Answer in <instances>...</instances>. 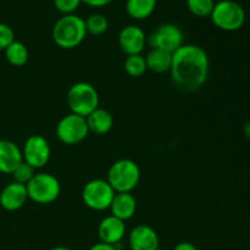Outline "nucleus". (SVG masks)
Instances as JSON below:
<instances>
[{
	"instance_id": "obj_7",
	"label": "nucleus",
	"mask_w": 250,
	"mask_h": 250,
	"mask_svg": "<svg viewBox=\"0 0 250 250\" xmlns=\"http://www.w3.org/2000/svg\"><path fill=\"white\" fill-rule=\"evenodd\" d=\"M115 190L106 180H92L83 187L82 200L84 205L94 211L109 209L115 197Z\"/></svg>"
},
{
	"instance_id": "obj_8",
	"label": "nucleus",
	"mask_w": 250,
	"mask_h": 250,
	"mask_svg": "<svg viewBox=\"0 0 250 250\" xmlns=\"http://www.w3.org/2000/svg\"><path fill=\"white\" fill-rule=\"evenodd\" d=\"M88 129L85 117L70 112L63 116L56 125V136L61 143L66 146H76L87 138Z\"/></svg>"
},
{
	"instance_id": "obj_30",
	"label": "nucleus",
	"mask_w": 250,
	"mask_h": 250,
	"mask_svg": "<svg viewBox=\"0 0 250 250\" xmlns=\"http://www.w3.org/2000/svg\"><path fill=\"white\" fill-rule=\"evenodd\" d=\"M243 131H244V134H246L247 138L250 139V120L246 122V125H244V127H243Z\"/></svg>"
},
{
	"instance_id": "obj_4",
	"label": "nucleus",
	"mask_w": 250,
	"mask_h": 250,
	"mask_svg": "<svg viewBox=\"0 0 250 250\" xmlns=\"http://www.w3.org/2000/svg\"><path fill=\"white\" fill-rule=\"evenodd\" d=\"M66 102L72 114L87 117L99 107V94L90 83L77 82L68 89Z\"/></svg>"
},
{
	"instance_id": "obj_26",
	"label": "nucleus",
	"mask_w": 250,
	"mask_h": 250,
	"mask_svg": "<svg viewBox=\"0 0 250 250\" xmlns=\"http://www.w3.org/2000/svg\"><path fill=\"white\" fill-rule=\"evenodd\" d=\"M15 41V33L11 27L0 22V51H4Z\"/></svg>"
},
{
	"instance_id": "obj_15",
	"label": "nucleus",
	"mask_w": 250,
	"mask_h": 250,
	"mask_svg": "<svg viewBox=\"0 0 250 250\" xmlns=\"http://www.w3.org/2000/svg\"><path fill=\"white\" fill-rule=\"evenodd\" d=\"M23 161L22 150L11 141L0 139V172L11 175L12 171Z\"/></svg>"
},
{
	"instance_id": "obj_10",
	"label": "nucleus",
	"mask_w": 250,
	"mask_h": 250,
	"mask_svg": "<svg viewBox=\"0 0 250 250\" xmlns=\"http://www.w3.org/2000/svg\"><path fill=\"white\" fill-rule=\"evenodd\" d=\"M22 150L24 163L31 165L34 170L43 168L49 163L51 156V148L46 138L41 134H32L26 139Z\"/></svg>"
},
{
	"instance_id": "obj_21",
	"label": "nucleus",
	"mask_w": 250,
	"mask_h": 250,
	"mask_svg": "<svg viewBox=\"0 0 250 250\" xmlns=\"http://www.w3.org/2000/svg\"><path fill=\"white\" fill-rule=\"evenodd\" d=\"M125 71L128 76L133 78L142 77L144 73L148 71L146 67V58L142 54H137V55H128L125 60Z\"/></svg>"
},
{
	"instance_id": "obj_9",
	"label": "nucleus",
	"mask_w": 250,
	"mask_h": 250,
	"mask_svg": "<svg viewBox=\"0 0 250 250\" xmlns=\"http://www.w3.org/2000/svg\"><path fill=\"white\" fill-rule=\"evenodd\" d=\"M146 43L151 49H160L173 54L183 45V33L178 26L173 23H163L146 37Z\"/></svg>"
},
{
	"instance_id": "obj_1",
	"label": "nucleus",
	"mask_w": 250,
	"mask_h": 250,
	"mask_svg": "<svg viewBox=\"0 0 250 250\" xmlns=\"http://www.w3.org/2000/svg\"><path fill=\"white\" fill-rule=\"evenodd\" d=\"M207 51L195 44H183L172 54L170 75L173 84L185 92L200 89L209 77Z\"/></svg>"
},
{
	"instance_id": "obj_20",
	"label": "nucleus",
	"mask_w": 250,
	"mask_h": 250,
	"mask_svg": "<svg viewBox=\"0 0 250 250\" xmlns=\"http://www.w3.org/2000/svg\"><path fill=\"white\" fill-rule=\"evenodd\" d=\"M5 58L7 62L16 67L26 65L29 59V53L27 46L19 41H14L6 49L4 50Z\"/></svg>"
},
{
	"instance_id": "obj_24",
	"label": "nucleus",
	"mask_w": 250,
	"mask_h": 250,
	"mask_svg": "<svg viewBox=\"0 0 250 250\" xmlns=\"http://www.w3.org/2000/svg\"><path fill=\"white\" fill-rule=\"evenodd\" d=\"M11 175L12 177H14L15 182L26 186L27 183L33 178V176L36 175V170H34L31 165H28L27 163L22 161V163L12 171Z\"/></svg>"
},
{
	"instance_id": "obj_23",
	"label": "nucleus",
	"mask_w": 250,
	"mask_h": 250,
	"mask_svg": "<svg viewBox=\"0 0 250 250\" xmlns=\"http://www.w3.org/2000/svg\"><path fill=\"white\" fill-rule=\"evenodd\" d=\"M215 6V0H187V7L197 17H210Z\"/></svg>"
},
{
	"instance_id": "obj_32",
	"label": "nucleus",
	"mask_w": 250,
	"mask_h": 250,
	"mask_svg": "<svg viewBox=\"0 0 250 250\" xmlns=\"http://www.w3.org/2000/svg\"><path fill=\"white\" fill-rule=\"evenodd\" d=\"M158 250H167V249H163V248H159Z\"/></svg>"
},
{
	"instance_id": "obj_25",
	"label": "nucleus",
	"mask_w": 250,
	"mask_h": 250,
	"mask_svg": "<svg viewBox=\"0 0 250 250\" xmlns=\"http://www.w3.org/2000/svg\"><path fill=\"white\" fill-rule=\"evenodd\" d=\"M81 4L82 0H54V6L62 15L75 14Z\"/></svg>"
},
{
	"instance_id": "obj_29",
	"label": "nucleus",
	"mask_w": 250,
	"mask_h": 250,
	"mask_svg": "<svg viewBox=\"0 0 250 250\" xmlns=\"http://www.w3.org/2000/svg\"><path fill=\"white\" fill-rule=\"evenodd\" d=\"M89 250H117L115 246H110V244H105L99 242V243H95L94 246H92Z\"/></svg>"
},
{
	"instance_id": "obj_13",
	"label": "nucleus",
	"mask_w": 250,
	"mask_h": 250,
	"mask_svg": "<svg viewBox=\"0 0 250 250\" xmlns=\"http://www.w3.org/2000/svg\"><path fill=\"white\" fill-rule=\"evenodd\" d=\"M126 234L125 221L109 215L100 221L98 226V236L102 243L116 247Z\"/></svg>"
},
{
	"instance_id": "obj_3",
	"label": "nucleus",
	"mask_w": 250,
	"mask_h": 250,
	"mask_svg": "<svg viewBox=\"0 0 250 250\" xmlns=\"http://www.w3.org/2000/svg\"><path fill=\"white\" fill-rule=\"evenodd\" d=\"M106 181L115 193H131L141 181V168L131 159H121L110 166Z\"/></svg>"
},
{
	"instance_id": "obj_17",
	"label": "nucleus",
	"mask_w": 250,
	"mask_h": 250,
	"mask_svg": "<svg viewBox=\"0 0 250 250\" xmlns=\"http://www.w3.org/2000/svg\"><path fill=\"white\" fill-rule=\"evenodd\" d=\"M85 121H87L89 132L98 134V136L109 133L111 131L112 126H114V117H112V115L110 114V111L102 109V107H98L92 114L88 115L85 117Z\"/></svg>"
},
{
	"instance_id": "obj_18",
	"label": "nucleus",
	"mask_w": 250,
	"mask_h": 250,
	"mask_svg": "<svg viewBox=\"0 0 250 250\" xmlns=\"http://www.w3.org/2000/svg\"><path fill=\"white\" fill-rule=\"evenodd\" d=\"M146 62L148 70L155 73L170 72L171 63H172V54L160 49H151L146 56Z\"/></svg>"
},
{
	"instance_id": "obj_19",
	"label": "nucleus",
	"mask_w": 250,
	"mask_h": 250,
	"mask_svg": "<svg viewBox=\"0 0 250 250\" xmlns=\"http://www.w3.org/2000/svg\"><path fill=\"white\" fill-rule=\"evenodd\" d=\"M158 0H127L126 11L134 20H146L155 11Z\"/></svg>"
},
{
	"instance_id": "obj_27",
	"label": "nucleus",
	"mask_w": 250,
	"mask_h": 250,
	"mask_svg": "<svg viewBox=\"0 0 250 250\" xmlns=\"http://www.w3.org/2000/svg\"><path fill=\"white\" fill-rule=\"evenodd\" d=\"M112 0H82V2H84L85 5L92 7H103L106 6L111 2Z\"/></svg>"
},
{
	"instance_id": "obj_2",
	"label": "nucleus",
	"mask_w": 250,
	"mask_h": 250,
	"mask_svg": "<svg viewBox=\"0 0 250 250\" xmlns=\"http://www.w3.org/2000/svg\"><path fill=\"white\" fill-rule=\"evenodd\" d=\"M87 34L84 20L76 14L62 15L55 22L51 31L54 43L59 48L67 50L77 48L84 41Z\"/></svg>"
},
{
	"instance_id": "obj_14",
	"label": "nucleus",
	"mask_w": 250,
	"mask_h": 250,
	"mask_svg": "<svg viewBox=\"0 0 250 250\" xmlns=\"http://www.w3.org/2000/svg\"><path fill=\"white\" fill-rule=\"evenodd\" d=\"M28 195L24 185L11 182L2 188L0 192V205L6 211H16L26 204Z\"/></svg>"
},
{
	"instance_id": "obj_5",
	"label": "nucleus",
	"mask_w": 250,
	"mask_h": 250,
	"mask_svg": "<svg viewBox=\"0 0 250 250\" xmlns=\"http://www.w3.org/2000/svg\"><path fill=\"white\" fill-rule=\"evenodd\" d=\"M210 19L212 23L221 31L234 32L242 28L246 22V11L237 1L221 0L215 2Z\"/></svg>"
},
{
	"instance_id": "obj_12",
	"label": "nucleus",
	"mask_w": 250,
	"mask_h": 250,
	"mask_svg": "<svg viewBox=\"0 0 250 250\" xmlns=\"http://www.w3.org/2000/svg\"><path fill=\"white\" fill-rule=\"evenodd\" d=\"M131 250H158L160 241L155 229L148 225H138L128 234Z\"/></svg>"
},
{
	"instance_id": "obj_16",
	"label": "nucleus",
	"mask_w": 250,
	"mask_h": 250,
	"mask_svg": "<svg viewBox=\"0 0 250 250\" xmlns=\"http://www.w3.org/2000/svg\"><path fill=\"white\" fill-rule=\"evenodd\" d=\"M109 209L112 216L126 222L136 214L137 200L131 193H116Z\"/></svg>"
},
{
	"instance_id": "obj_31",
	"label": "nucleus",
	"mask_w": 250,
	"mask_h": 250,
	"mask_svg": "<svg viewBox=\"0 0 250 250\" xmlns=\"http://www.w3.org/2000/svg\"><path fill=\"white\" fill-rule=\"evenodd\" d=\"M51 250H71V249L66 248V247H55V248H53Z\"/></svg>"
},
{
	"instance_id": "obj_22",
	"label": "nucleus",
	"mask_w": 250,
	"mask_h": 250,
	"mask_svg": "<svg viewBox=\"0 0 250 250\" xmlns=\"http://www.w3.org/2000/svg\"><path fill=\"white\" fill-rule=\"evenodd\" d=\"M84 22L87 33L92 34V36H102L109 28V21L102 14L90 15L87 20H84Z\"/></svg>"
},
{
	"instance_id": "obj_6",
	"label": "nucleus",
	"mask_w": 250,
	"mask_h": 250,
	"mask_svg": "<svg viewBox=\"0 0 250 250\" xmlns=\"http://www.w3.org/2000/svg\"><path fill=\"white\" fill-rule=\"evenodd\" d=\"M27 195L32 202L41 205L51 204L61 193V185L58 178L48 172H39L26 185Z\"/></svg>"
},
{
	"instance_id": "obj_11",
	"label": "nucleus",
	"mask_w": 250,
	"mask_h": 250,
	"mask_svg": "<svg viewBox=\"0 0 250 250\" xmlns=\"http://www.w3.org/2000/svg\"><path fill=\"white\" fill-rule=\"evenodd\" d=\"M119 45L127 56L142 54L146 45V33L141 27L128 24L120 31Z\"/></svg>"
},
{
	"instance_id": "obj_28",
	"label": "nucleus",
	"mask_w": 250,
	"mask_h": 250,
	"mask_svg": "<svg viewBox=\"0 0 250 250\" xmlns=\"http://www.w3.org/2000/svg\"><path fill=\"white\" fill-rule=\"evenodd\" d=\"M172 250H198V248L189 242H181V243L176 244Z\"/></svg>"
}]
</instances>
